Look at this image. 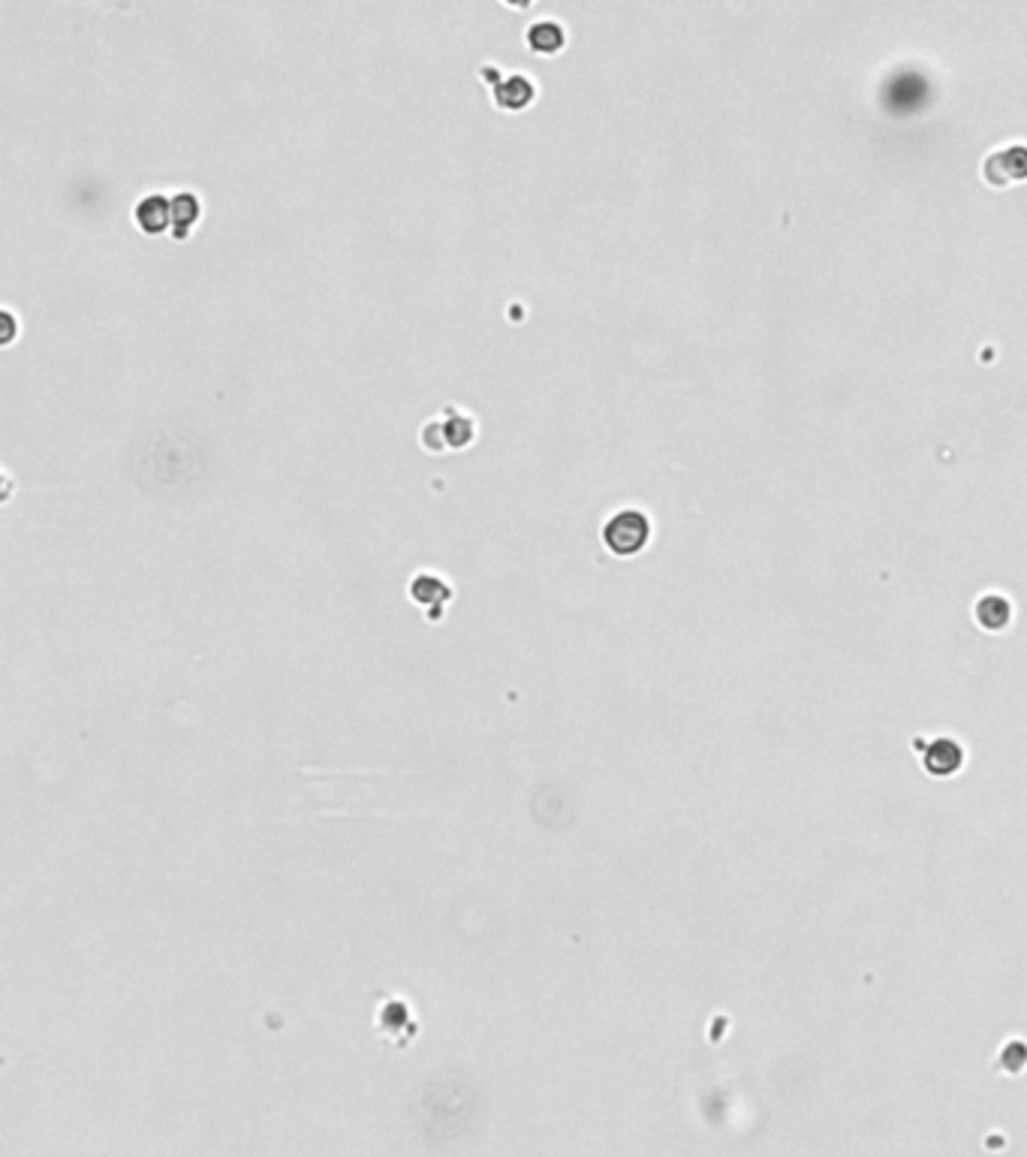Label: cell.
I'll return each instance as SVG.
<instances>
[{"instance_id": "1", "label": "cell", "mask_w": 1027, "mask_h": 1157, "mask_svg": "<svg viewBox=\"0 0 1027 1157\" xmlns=\"http://www.w3.org/2000/svg\"><path fill=\"white\" fill-rule=\"evenodd\" d=\"M603 546L618 558L639 555L651 540V519L639 507H621L603 522Z\"/></svg>"}, {"instance_id": "2", "label": "cell", "mask_w": 1027, "mask_h": 1157, "mask_svg": "<svg viewBox=\"0 0 1027 1157\" xmlns=\"http://www.w3.org/2000/svg\"><path fill=\"white\" fill-rule=\"evenodd\" d=\"M476 440V422L461 407H443V416L428 419L422 428V446L428 452L464 449Z\"/></svg>"}, {"instance_id": "3", "label": "cell", "mask_w": 1027, "mask_h": 1157, "mask_svg": "<svg viewBox=\"0 0 1027 1157\" xmlns=\"http://www.w3.org/2000/svg\"><path fill=\"white\" fill-rule=\"evenodd\" d=\"M479 79L491 82V97H494V106L506 109V112H522L525 106L534 103L537 97V82L531 76H525L522 70H512V73H500L494 67H479Z\"/></svg>"}, {"instance_id": "4", "label": "cell", "mask_w": 1027, "mask_h": 1157, "mask_svg": "<svg viewBox=\"0 0 1027 1157\" xmlns=\"http://www.w3.org/2000/svg\"><path fill=\"white\" fill-rule=\"evenodd\" d=\"M982 178L991 187H1009L1015 181L1027 178V145L1012 142L997 151H991L982 163Z\"/></svg>"}, {"instance_id": "5", "label": "cell", "mask_w": 1027, "mask_h": 1157, "mask_svg": "<svg viewBox=\"0 0 1027 1157\" xmlns=\"http://www.w3.org/2000/svg\"><path fill=\"white\" fill-rule=\"evenodd\" d=\"M133 217H136V226L148 236H163L172 229V196L169 193H145L136 208H133Z\"/></svg>"}, {"instance_id": "6", "label": "cell", "mask_w": 1027, "mask_h": 1157, "mask_svg": "<svg viewBox=\"0 0 1027 1157\" xmlns=\"http://www.w3.org/2000/svg\"><path fill=\"white\" fill-rule=\"evenodd\" d=\"M202 217V199L193 190H175L172 193V229L169 236L175 242H184Z\"/></svg>"}, {"instance_id": "7", "label": "cell", "mask_w": 1027, "mask_h": 1157, "mask_svg": "<svg viewBox=\"0 0 1027 1157\" xmlns=\"http://www.w3.org/2000/svg\"><path fill=\"white\" fill-rule=\"evenodd\" d=\"M964 766V751L952 739H934L925 751V772L934 778H949Z\"/></svg>"}, {"instance_id": "8", "label": "cell", "mask_w": 1027, "mask_h": 1157, "mask_svg": "<svg viewBox=\"0 0 1027 1157\" xmlns=\"http://www.w3.org/2000/svg\"><path fill=\"white\" fill-rule=\"evenodd\" d=\"M407 594H410L419 606H437V615H440V609L452 600V585H449L443 576H437V573H416V576L410 579Z\"/></svg>"}, {"instance_id": "9", "label": "cell", "mask_w": 1027, "mask_h": 1157, "mask_svg": "<svg viewBox=\"0 0 1027 1157\" xmlns=\"http://www.w3.org/2000/svg\"><path fill=\"white\" fill-rule=\"evenodd\" d=\"M525 43H528L537 55H558V52L567 46V28H564L558 19H540V22L528 25Z\"/></svg>"}, {"instance_id": "10", "label": "cell", "mask_w": 1027, "mask_h": 1157, "mask_svg": "<svg viewBox=\"0 0 1027 1157\" xmlns=\"http://www.w3.org/2000/svg\"><path fill=\"white\" fill-rule=\"evenodd\" d=\"M973 618L979 621L982 630L997 633V630H1006V627H1009V621H1012V606H1009V600L1000 597V594H985V597L976 600Z\"/></svg>"}, {"instance_id": "11", "label": "cell", "mask_w": 1027, "mask_h": 1157, "mask_svg": "<svg viewBox=\"0 0 1027 1157\" xmlns=\"http://www.w3.org/2000/svg\"><path fill=\"white\" fill-rule=\"evenodd\" d=\"M4 320H7V335H4V341L13 344V341H16V338H13V335H16V332H13V311H4Z\"/></svg>"}]
</instances>
